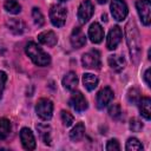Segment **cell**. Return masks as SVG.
I'll return each instance as SVG.
<instances>
[{"mask_svg":"<svg viewBox=\"0 0 151 151\" xmlns=\"http://www.w3.org/2000/svg\"><path fill=\"white\" fill-rule=\"evenodd\" d=\"M125 34H126V42L129 46L131 60L133 64H138L142 55V40L138 27L133 19L127 21L125 26Z\"/></svg>","mask_w":151,"mask_h":151,"instance_id":"obj_1","label":"cell"},{"mask_svg":"<svg viewBox=\"0 0 151 151\" xmlns=\"http://www.w3.org/2000/svg\"><path fill=\"white\" fill-rule=\"evenodd\" d=\"M26 54L37 66H47L51 64V57L44 52L35 42L29 41L25 47Z\"/></svg>","mask_w":151,"mask_h":151,"instance_id":"obj_2","label":"cell"},{"mask_svg":"<svg viewBox=\"0 0 151 151\" xmlns=\"http://www.w3.org/2000/svg\"><path fill=\"white\" fill-rule=\"evenodd\" d=\"M67 18V11L61 5H53L50 9V19L51 22L55 27H63L66 22Z\"/></svg>","mask_w":151,"mask_h":151,"instance_id":"obj_3","label":"cell"},{"mask_svg":"<svg viewBox=\"0 0 151 151\" xmlns=\"http://www.w3.org/2000/svg\"><path fill=\"white\" fill-rule=\"evenodd\" d=\"M81 64L85 68L90 70H99L101 66L100 61V53L97 50H91L83 54L81 57Z\"/></svg>","mask_w":151,"mask_h":151,"instance_id":"obj_4","label":"cell"},{"mask_svg":"<svg viewBox=\"0 0 151 151\" xmlns=\"http://www.w3.org/2000/svg\"><path fill=\"white\" fill-rule=\"evenodd\" d=\"M35 112L42 120H48L53 114V103L47 98H41L35 105Z\"/></svg>","mask_w":151,"mask_h":151,"instance_id":"obj_5","label":"cell"},{"mask_svg":"<svg viewBox=\"0 0 151 151\" xmlns=\"http://www.w3.org/2000/svg\"><path fill=\"white\" fill-rule=\"evenodd\" d=\"M136 8L143 25L149 26L151 21V4L150 0H137Z\"/></svg>","mask_w":151,"mask_h":151,"instance_id":"obj_6","label":"cell"},{"mask_svg":"<svg viewBox=\"0 0 151 151\" xmlns=\"http://www.w3.org/2000/svg\"><path fill=\"white\" fill-rule=\"evenodd\" d=\"M127 5L124 0H112L111 1V13L113 19L122 21L127 15Z\"/></svg>","mask_w":151,"mask_h":151,"instance_id":"obj_7","label":"cell"},{"mask_svg":"<svg viewBox=\"0 0 151 151\" xmlns=\"http://www.w3.org/2000/svg\"><path fill=\"white\" fill-rule=\"evenodd\" d=\"M94 12V7H93V4L90 1V0H84L80 5H79V8H78V20L80 24H86L92 14Z\"/></svg>","mask_w":151,"mask_h":151,"instance_id":"obj_8","label":"cell"},{"mask_svg":"<svg viewBox=\"0 0 151 151\" xmlns=\"http://www.w3.org/2000/svg\"><path fill=\"white\" fill-rule=\"evenodd\" d=\"M123 38V32H122V28L119 26H113L109 34H107V40H106V47L110 50V51H113L117 48L118 44L120 42Z\"/></svg>","mask_w":151,"mask_h":151,"instance_id":"obj_9","label":"cell"},{"mask_svg":"<svg viewBox=\"0 0 151 151\" xmlns=\"http://www.w3.org/2000/svg\"><path fill=\"white\" fill-rule=\"evenodd\" d=\"M70 105L77 111V112H83L87 109V100L84 97V94L79 91H76L72 93L71 98H70Z\"/></svg>","mask_w":151,"mask_h":151,"instance_id":"obj_10","label":"cell"},{"mask_svg":"<svg viewBox=\"0 0 151 151\" xmlns=\"http://www.w3.org/2000/svg\"><path fill=\"white\" fill-rule=\"evenodd\" d=\"M20 140L26 150H34L35 149V138L33 132L28 127H22L20 131Z\"/></svg>","mask_w":151,"mask_h":151,"instance_id":"obj_11","label":"cell"},{"mask_svg":"<svg viewBox=\"0 0 151 151\" xmlns=\"http://www.w3.org/2000/svg\"><path fill=\"white\" fill-rule=\"evenodd\" d=\"M113 98V91L106 86L104 88H101L98 94H97V98H96V103H97V107L98 109H104Z\"/></svg>","mask_w":151,"mask_h":151,"instance_id":"obj_12","label":"cell"},{"mask_svg":"<svg viewBox=\"0 0 151 151\" xmlns=\"http://www.w3.org/2000/svg\"><path fill=\"white\" fill-rule=\"evenodd\" d=\"M88 38L94 44H99L103 40V38H104V29H103V27L98 22L91 24V26L88 28Z\"/></svg>","mask_w":151,"mask_h":151,"instance_id":"obj_13","label":"cell"},{"mask_svg":"<svg viewBox=\"0 0 151 151\" xmlns=\"http://www.w3.org/2000/svg\"><path fill=\"white\" fill-rule=\"evenodd\" d=\"M38 41L40 44H42V45L53 47V46L57 45L58 38H57V35H55V33L53 31H44V32L38 34Z\"/></svg>","mask_w":151,"mask_h":151,"instance_id":"obj_14","label":"cell"},{"mask_svg":"<svg viewBox=\"0 0 151 151\" xmlns=\"http://www.w3.org/2000/svg\"><path fill=\"white\" fill-rule=\"evenodd\" d=\"M71 45L74 47V48H80L85 45L86 42V37L84 34V32L79 28V27H74V29L72 31V34H71Z\"/></svg>","mask_w":151,"mask_h":151,"instance_id":"obj_15","label":"cell"},{"mask_svg":"<svg viewBox=\"0 0 151 151\" xmlns=\"http://www.w3.org/2000/svg\"><path fill=\"white\" fill-rule=\"evenodd\" d=\"M6 26L14 34H22L25 32V28H26L25 22L20 19H17V18L7 19L6 20Z\"/></svg>","mask_w":151,"mask_h":151,"instance_id":"obj_16","label":"cell"},{"mask_svg":"<svg viewBox=\"0 0 151 151\" xmlns=\"http://www.w3.org/2000/svg\"><path fill=\"white\" fill-rule=\"evenodd\" d=\"M140 114L146 119L150 120L151 118V99L149 97H142L138 101Z\"/></svg>","mask_w":151,"mask_h":151,"instance_id":"obj_17","label":"cell"},{"mask_svg":"<svg viewBox=\"0 0 151 151\" xmlns=\"http://www.w3.org/2000/svg\"><path fill=\"white\" fill-rule=\"evenodd\" d=\"M107 61H109L110 67H111L113 71H116V72H120V71L125 67V64H126L124 57L118 55V54L110 55L109 59H107Z\"/></svg>","mask_w":151,"mask_h":151,"instance_id":"obj_18","label":"cell"},{"mask_svg":"<svg viewBox=\"0 0 151 151\" xmlns=\"http://www.w3.org/2000/svg\"><path fill=\"white\" fill-rule=\"evenodd\" d=\"M37 130L39 132V136L41 138V140L47 144V145H51V126L47 125V124H37Z\"/></svg>","mask_w":151,"mask_h":151,"instance_id":"obj_19","label":"cell"},{"mask_svg":"<svg viewBox=\"0 0 151 151\" xmlns=\"http://www.w3.org/2000/svg\"><path fill=\"white\" fill-rule=\"evenodd\" d=\"M63 85H64V87H65L66 90L73 91V90L77 87V85H78V77H77V74H76L73 71L68 72V73L63 78Z\"/></svg>","mask_w":151,"mask_h":151,"instance_id":"obj_20","label":"cell"},{"mask_svg":"<svg viewBox=\"0 0 151 151\" xmlns=\"http://www.w3.org/2000/svg\"><path fill=\"white\" fill-rule=\"evenodd\" d=\"M98 77L92 73H84L83 74V84L86 90L93 91L98 86Z\"/></svg>","mask_w":151,"mask_h":151,"instance_id":"obj_21","label":"cell"},{"mask_svg":"<svg viewBox=\"0 0 151 151\" xmlns=\"http://www.w3.org/2000/svg\"><path fill=\"white\" fill-rule=\"evenodd\" d=\"M84 134H85V125H84L83 123H78V124L71 130V132H70V138H71V140H73V142H79V140L83 139Z\"/></svg>","mask_w":151,"mask_h":151,"instance_id":"obj_22","label":"cell"},{"mask_svg":"<svg viewBox=\"0 0 151 151\" xmlns=\"http://www.w3.org/2000/svg\"><path fill=\"white\" fill-rule=\"evenodd\" d=\"M11 132V122L7 118H0V140L8 137Z\"/></svg>","mask_w":151,"mask_h":151,"instance_id":"obj_23","label":"cell"},{"mask_svg":"<svg viewBox=\"0 0 151 151\" xmlns=\"http://www.w3.org/2000/svg\"><path fill=\"white\" fill-rule=\"evenodd\" d=\"M4 7L8 13L12 14H18L21 11V6L17 0H4Z\"/></svg>","mask_w":151,"mask_h":151,"instance_id":"obj_24","label":"cell"},{"mask_svg":"<svg viewBox=\"0 0 151 151\" xmlns=\"http://www.w3.org/2000/svg\"><path fill=\"white\" fill-rule=\"evenodd\" d=\"M125 149L127 151H139V150H143V145H142V143L137 138L131 137V138L127 139Z\"/></svg>","mask_w":151,"mask_h":151,"instance_id":"obj_25","label":"cell"},{"mask_svg":"<svg viewBox=\"0 0 151 151\" xmlns=\"http://www.w3.org/2000/svg\"><path fill=\"white\" fill-rule=\"evenodd\" d=\"M32 18H33L34 24H35L37 26H39V27L42 26L44 22H45V19H44V15H42L41 11H40L39 8H37V7H34V8L32 9Z\"/></svg>","mask_w":151,"mask_h":151,"instance_id":"obj_26","label":"cell"},{"mask_svg":"<svg viewBox=\"0 0 151 151\" xmlns=\"http://www.w3.org/2000/svg\"><path fill=\"white\" fill-rule=\"evenodd\" d=\"M127 99H129V101L131 104H137L139 101V99H140V92H139V90L136 88V87L130 88L129 92H127Z\"/></svg>","mask_w":151,"mask_h":151,"instance_id":"obj_27","label":"cell"},{"mask_svg":"<svg viewBox=\"0 0 151 151\" xmlns=\"http://www.w3.org/2000/svg\"><path fill=\"white\" fill-rule=\"evenodd\" d=\"M109 114L113 118V119H119L123 114L122 112V109L118 104H112L110 107H109Z\"/></svg>","mask_w":151,"mask_h":151,"instance_id":"obj_28","label":"cell"},{"mask_svg":"<svg viewBox=\"0 0 151 151\" xmlns=\"http://www.w3.org/2000/svg\"><path fill=\"white\" fill-rule=\"evenodd\" d=\"M61 120H63V123H64L65 126H71V125L73 124L74 118H73V116H72L70 112L63 110V111H61Z\"/></svg>","mask_w":151,"mask_h":151,"instance_id":"obj_29","label":"cell"},{"mask_svg":"<svg viewBox=\"0 0 151 151\" xmlns=\"http://www.w3.org/2000/svg\"><path fill=\"white\" fill-rule=\"evenodd\" d=\"M130 129L133 132H139L143 129V123L139 119H137V118H132L130 120Z\"/></svg>","mask_w":151,"mask_h":151,"instance_id":"obj_30","label":"cell"},{"mask_svg":"<svg viewBox=\"0 0 151 151\" xmlns=\"http://www.w3.org/2000/svg\"><path fill=\"white\" fill-rule=\"evenodd\" d=\"M106 150L107 151H119L120 150L119 142L117 139H110L106 144Z\"/></svg>","mask_w":151,"mask_h":151,"instance_id":"obj_31","label":"cell"},{"mask_svg":"<svg viewBox=\"0 0 151 151\" xmlns=\"http://www.w3.org/2000/svg\"><path fill=\"white\" fill-rule=\"evenodd\" d=\"M6 80H7V76L5 72L0 71V97L4 92V88H5V84H6Z\"/></svg>","mask_w":151,"mask_h":151,"instance_id":"obj_32","label":"cell"},{"mask_svg":"<svg viewBox=\"0 0 151 151\" xmlns=\"http://www.w3.org/2000/svg\"><path fill=\"white\" fill-rule=\"evenodd\" d=\"M150 72H151V70L150 68H147L146 71H145V74H144V79H145V83H146V85L150 87L151 86V83H150Z\"/></svg>","mask_w":151,"mask_h":151,"instance_id":"obj_33","label":"cell"},{"mask_svg":"<svg viewBox=\"0 0 151 151\" xmlns=\"http://www.w3.org/2000/svg\"><path fill=\"white\" fill-rule=\"evenodd\" d=\"M97 1H98V4H105L107 0H97Z\"/></svg>","mask_w":151,"mask_h":151,"instance_id":"obj_34","label":"cell"},{"mask_svg":"<svg viewBox=\"0 0 151 151\" xmlns=\"http://www.w3.org/2000/svg\"><path fill=\"white\" fill-rule=\"evenodd\" d=\"M59 1H67V0H59Z\"/></svg>","mask_w":151,"mask_h":151,"instance_id":"obj_35","label":"cell"}]
</instances>
